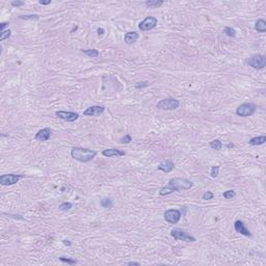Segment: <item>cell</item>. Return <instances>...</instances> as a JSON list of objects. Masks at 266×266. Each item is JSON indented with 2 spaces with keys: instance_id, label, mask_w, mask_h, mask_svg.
Wrapping results in <instances>:
<instances>
[{
  "instance_id": "3",
  "label": "cell",
  "mask_w": 266,
  "mask_h": 266,
  "mask_svg": "<svg viewBox=\"0 0 266 266\" xmlns=\"http://www.w3.org/2000/svg\"><path fill=\"white\" fill-rule=\"evenodd\" d=\"M257 110V105L254 103H243V104L239 105L236 109V114L242 118H247L251 116L256 112Z\"/></svg>"
},
{
  "instance_id": "25",
  "label": "cell",
  "mask_w": 266,
  "mask_h": 266,
  "mask_svg": "<svg viewBox=\"0 0 266 266\" xmlns=\"http://www.w3.org/2000/svg\"><path fill=\"white\" fill-rule=\"evenodd\" d=\"M72 207H73V205H72L71 203L64 202V203H62V204L59 205V207H58V208H59L60 211H69Z\"/></svg>"
},
{
  "instance_id": "12",
  "label": "cell",
  "mask_w": 266,
  "mask_h": 266,
  "mask_svg": "<svg viewBox=\"0 0 266 266\" xmlns=\"http://www.w3.org/2000/svg\"><path fill=\"white\" fill-rule=\"evenodd\" d=\"M234 229L237 233L241 234V235H244L246 237H252V233L249 232V230H247V228L245 227L244 222H241V220H236L234 222Z\"/></svg>"
},
{
  "instance_id": "11",
  "label": "cell",
  "mask_w": 266,
  "mask_h": 266,
  "mask_svg": "<svg viewBox=\"0 0 266 266\" xmlns=\"http://www.w3.org/2000/svg\"><path fill=\"white\" fill-rule=\"evenodd\" d=\"M105 111L104 106H100V105H94V106H89L83 111V116H98L102 114Z\"/></svg>"
},
{
  "instance_id": "19",
  "label": "cell",
  "mask_w": 266,
  "mask_h": 266,
  "mask_svg": "<svg viewBox=\"0 0 266 266\" xmlns=\"http://www.w3.org/2000/svg\"><path fill=\"white\" fill-rule=\"evenodd\" d=\"M145 4L150 8H157L163 4V1H161V0H148V1H146Z\"/></svg>"
},
{
  "instance_id": "30",
  "label": "cell",
  "mask_w": 266,
  "mask_h": 266,
  "mask_svg": "<svg viewBox=\"0 0 266 266\" xmlns=\"http://www.w3.org/2000/svg\"><path fill=\"white\" fill-rule=\"evenodd\" d=\"M120 141H121L122 144H129L130 141H132V137H131V135L126 134L125 136H123V137H122V138L120 139Z\"/></svg>"
},
{
  "instance_id": "27",
  "label": "cell",
  "mask_w": 266,
  "mask_h": 266,
  "mask_svg": "<svg viewBox=\"0 0 266 266\" xmlns=\"http://www.w3.org/2000/svg\"><path fill=\"white\" fill-rule=\"evenodd\" d=\"M11 35H12V31H11L10 29L1 31V33H0V41H4V40L8 39V38L11 37Z\"/></svg>"
},
{
  "instance_id": "35",
  "label": "cell",
  "mask_w": 266,
  "mask_h": 266,
  "mask_svg": "<svg viewBox=\"0 0 266 266\" xmlns=\"http://www.w3.org/2000/svg\"><path fill=\"white\" fill-rule=\"evenodd\" d=\"M126 265H141V263L139 262H134V261H131V262H127V263H125Z\"/></svg>"
},
{
  "instance_id": "10",
  "label": "cell",
  "mask_w": 266,
  "mask_h": 266,
  "mask_svg": "<svg viewBox=\"0 0 266 266\" xmlns=\"http://www.w3.org/2000/svg\"><path fill=\"white\" fill-rule=\"evenodd\" d=\"M56 118L60 119L62 121L66 122H75L76 120H78L79 118V114L77 112H73V111H64V110H59V111L55 112Z\"/></svg>"
},
{
  "instance_id": "28",
  "label": "cell",
  "mask_w": 266,
  "mask_h": 266,
  "mask_svg": "<svg viewBox=\"0 0 266 266\" xmlns=\"http://www.w3.org/2000/svg\"><path fill=\"white\" fill-rule=\"evenodd\" d=\"M219 174V166L218 165H214L211 168V172H210V176L212 178H216Z\"/></svg>"
},
{
  "instance_id": "7",
  "label": "cell",
  "mask_w": 266,
  "mask_h": 266,
  "mask_svg": "<svg viewBox=\"0 0 266 266\" xmlns=\"http://www.w3.org/2000/svg\"><path fill=\"white\" fill-rule=\"evenodd\" d=\"M181 211L178 210V209H168L164 212V219L173 225L179 222V220L181 219Z\"/></svg>"
},
{
  "instance_id": "8",
  "label": "cell",
  "mask_w": 266,
  "mask_h": 266,
  "mask_svg": "<svg viewBox=\"0 0 266 266\" xmlns=\"http://www.w3.org/2000/svg\"><path fill=\"white\" fill-rule=\"evenodd\" d=\"M158 23V20L157 18L152 17V16H149L147 17L144 21H141L138 25V28L141 29V31H149V30H152L153 28H155Z\"/></svg>"
},
{
  "instance_id": "39",
  "label": "cell",
  "mask_w": 266,
  "mask_h": 266,
  "mask_svg": "<svg viewBox=\"0 0 266 266\" xmlns=\"http://www.w3.org/2000/svg\"><path fill=\"white\" fill-rule=\"evenodd\" d=\"M227 147H228V148H234V145H233V144H229Z\"/></svg>"
},
{
  "instance_id": "29",
  "label": "cell",
  "mask_w": 266,
  "mask_h": 266,
  "mask_svg": "<svg viewBox=\"0 0 266 266\" xmlns=\"http://www.w3.org/2000/svg\"><path fill=\"white\" fill-rule=\"evenodd\" d=\"M19 19L22 20H38L39 16L38 15H26V16H19Z\"/></svg>"
},
{
  "instance_id": "17",
  "label": "cell",
  "mask_w": 266,
  "mask_h": 266,
  "mask_svg": "<svg viewBox=\"0 0 266 266\" xmlns=\"http://www.w3.org/2000/svg\"><path fill=\"white\" fill-rule=\"evenodd\" d=\"M265 141H266V136H265V135H260V136H256V137L251 138L249 141V144L251 146H260V145L265 144Z\"/></svg>"
},
{
  "instance_id": "14",
  "label": "cell",
  "mask_w": 266,
  "mask_h": 266,
  "mask_svg": "<svg viewBox=\"0 0 266 266\" xmlns=\"http://www.w3.org/2000/svg\"><path fill=\"white\" fill-rule=\"evenodd\" d=\"M175 168V164L171 159L163 160L162 162H160V164L157 166V170L162 171L163 173H171Z\"/></svg>"
},
{
  "instance_id": "18",
  "label": "cell",
  "mask_w": 266,
  "mask_h": 266,
  "mask_svg": "<svg viewBox=\"0 0 266 266\" xmlns=\"http://www.w3.org/2000/svg\"><path fill=\"white\" fill-rule=\"evenodd\" d=\"M255 30H257L258 32L264 33L266 31V22L263 19H259L258 21L255 24Z\"/></svg>"
},
{
  "instance_id": "33",
  "label": "cell",
  "mask_w": 266,
  "mask_h": 266,
  "mask_svg": "<svg viewBox=\"0 0 266 266\" xmlns=\"http://www.w3.org/2000/svg\"><path fill=\"white\" fill-rule=\"evenodd\" d=\"M22 5H24L23 1H13L12 2V6H14V8H18V6H22Z\"/></svg>"
},
{
  "instance_id": "32",
  "label": "cell",
  "mask_w": 266,
  "mask_h": 266,
  "mask_svg": "<svg viewBox=\"0 0 266 266\" xmlns=\"http://www.w3.org/2000/svg\"><path fill=\"white\" fill-rule=\"evenodd\" d=\"M149 85V83L147 82V81H145V82H137L136 84H135V87H136V89H141V87H146V86H148Z\"/></svg>"
},
{
  "instance_id": "5",
  "label": "cell",
  "mask_w": 266,
  "mask_h": 266,
  "mask_svg": "<svg viewBox=\"0 0 266 266\" xmlns=\"http://www.w3.org/2000/svg\"><path fill=\"white\" fill-rule=\"evenodd\" d=\"M171 235L176 240L185 241V242H195L197 241L195 237H193L192 235H190L186 231H183L181 229H173L171 231Z\"/></svg>"
},
{
  "instance_id": "21",
  "label": "cell",
  "mask_w": 266,
  "mask_h": 266,
  "mask_svg": "<svg viewBox=\"0 0 266 266\" xmlns=\"http://www.w3.org/2000/svg\"><path fill=\"white\" fill-rule=\"evenodd\" d=\"M209 146H210V148L213 149V150H222V143L219 141V139H214V141H210Z\"/></svg>"
},
{
  "instance_id": "6",
  "label": "cell",
  "mask_w": 266,
  "mask_h": 266,
  "mask_svg": "<svg viewBox=\"0 0 266 266\" xmlns=\"http://www.w3.org/2000/svg\"><path fill=\"white\" fill-rule=\"evenodd\" d=\"M247 64L254 69L261 70L266 66V57L264 55H261V54H257V55H254L249 58Z\"/></svg>"
},
{
  "instance_id": "9",
  "label": "cell",
  "mask_w": 266,
  "mask_h": 266,
  "mask_svg": "<svg viewBox=\"0 0 266 266\" xmlns=\"http://www.w3.org/2000/svg\"><path fill=\"white\" fill-rule=\"evenodd\" d=\"M23 177L22 175H15V174H6V175H2L0 177V183L3 186H10L14 184L18 183L21 178Z\"/></svg>"
},
{
  "instance_id": "20",
  "label": "cell",
  "mask_w": 266,
  "mask_h": 266,
  "mask_svg": "<svg viewBox=\"0 0 266 266\" xmlns=\"http://www.w3.org/2000/svg\"><path fill=\"white\" fill-rule=\"evenodd\" d=\"M82 52L84 54H86L89 57H98L99 56V51L97 49H84L82 50Z\"/></svg>"
},
{
  "instance_id": "37",
  "label": "cell",
  "mask_w": 266,
  "mask_h": 266,
  "mask_svg": "<svg viewBox=\"0 0 266 266\" xmlns=\"http://www.w3.org/2000/svg\"><path fill=\"white\" fill-rule=\"evenodd\" d=\"M97 32H98L99 35H102L103 33H104V29H103V28H98V29H97Z\"/></svg>"
},
{
  "instance_id": "2",
  "label": "cell",
  "mask_w": 266,
  "mask_h": 266,
  "mask_svg": "<svg viewBox=\"0 0 266 266\" xmlns=\"http://www.w3.org/2000/svg\"><path fill=\"white\" fill-rule=\"evenodd\" d=\"M97 155V151L91 150L87 148H81V147H74L71 150V156L77 161L80 162H89L92 161Z\"/></svg>"
},
{
  "instance_id": "26",
  "label": "cell",
  "mask_w": 266,
  "mask_h": 266,
  "mask_svg": "<svg viewBox=\"0 0 266 266\" xmlns=\"http://www.w3.org/2000/svg\"><path fill=\"white\" fill-rule=\"evenodd\" d=\"M236 195V192L234 190H227V191H225L224 193H222V197L225 198V199L226 200H230V199H233L234 197H235Z\"/></svg>"
},
{
  "instance_id": "23",
  "label": "cell",
  "mask_w": 266,
  "mask_h": 266,
  "mask_svg": "<svg viewBox=\"0 0 266 266\" xmlns=\"http://www.w3.org/2000/svg\"><path fill=\"white\" fill-rule=\"evenodd\" d=\"M224 32H225V35H228V37H230V38H234V37H236V31H235V29H233V28H232V27H225Z\"/></svg>"
},
{
  "instance_id": "13",
  "label": "cell",
  "mask_w": 266,
  "mask_h": 266,
  "mask_svg": "<svg viewBox=\"0 0 266 266\" xmlns=\"http://www.w3.org/2000/svg\"><path fill=\"white\" fill-rule=\"evenodd\" d=\"M51 133H52V131H51L50 128H43V129H41L37 132L35 139L38 141H47L50 138Z\"/></svg>"
},
{
  "instance_id": "15",
  "label": "cell",
  "mask_w": 266,
  "mask_h": 266,
  "mask_svg": "<svg viewBox=\"0 0 266 266\" xmlns=\"http://www.w3.org/2000/svg\"><path fill=\"white\" fill-rule=\"evenodd\" d=\"M126 153L122 150H119V149H106L102 152V155L105 157H120V156H124Z\"/></svg>"
},
{
  "instance_id": "22",
  "label": "cell",
  "mask_w": 266,
  "mask_h": 266,
  "mask_svg": "<svg viewBox=\"0 0 266 266\" xmlns=\"http://www.w3.org/2000/svg\"><path fill=\"white\" fill-rule=\"evenodd\" d=\"M101 205H102L103 208L110 209L112 207V205H113V203H112V201L110 199H108V198H104V199L101 200Z\"/></svg>"
},
{
  "instance_id": "38",
  "label": "cell",
  "mask_w": 266,
  "mask_h": 266,
  "mask_svg": "<svg viewBox=\"0 0 266 266\" xmlns=\"http://www.w3.org/2000/svg\"><path fill=\"white\" fill-rule=\"evenodd\" d=\"M62 243H64L65 245H68V246H70V245L72 244V242L69 240H62Z\"/></svg>"
},
{
  "instance_id": "1",
  "label": "cell",
  "mask_w": 266,
  "mask_h": 266,
  "mask_svg": "<svg viewBox=\"0 0 266 266\" xmlns=\"http://www.w3.org/2000/svg\"><path fill=\"white\" fill-rule=\"evenodd\" d=\"M193 186V183L186 178H172L168 181V185L162 187L159 190V195L164 197L173 193L174 191L188 190Z\"/></svg>"
},
{
  "instance_id": "16",
  "label": "cell",
  "mask_w": 266,
  "mask_h": 266,
  "mask_svg": "<svg viewBox=\"0 0 266 266\" xmlns=\"http://www.w3.org/2000/svg\"><path fill=\"white\" fill-rule=\"evenodd\" d=\"M139 38V35L136 32V31H130V32H127L124 37V41L127 45H132L134 43L137 42Z\"/></svg>"
},
{
  "instance_id": "4",
  "label": "cell",
  "mask_w": 266,
  "mask_h": 266,
  "mask_svg": "<svg viewBox=\"0 0 266 266\" xmlns=\"http://www.w3.org/2000/svg\"><path fill=\"white\" fill-rule=\"evenodd\" d=\"M180 106V101L175 98H165L157 103V108L161 110H175Z\"/></svg>"
},
{
  "instance_id": "24",
  "label": "cell",
  "mask_w": 266,
  "mask_h": 266,
  "mask_svg": "<svg viewBox=\"0 0 266 266\" xmlns=\"http://www.w3.org/2000/svg\"><path fill=\"white\" fill-rule=\"evenodd\" d=\"M58 259H59V261H62V262H64V263H67V264H69V265H74L77 263V260H74V259H71V258H67V257H64V256L59 257Z\"/></svg>"
},
{
  "instance_id": "34",
  "label": "cell",
  "mask_w": 266,
  "mask_h": 266,
  "mask_svg": "<svg viewBox=\"0 0 266 266\" xmlns=\"http://www.w3.org/2000/svg\"><path fill=\"white\" fill-rule=\"evenodd\" d=\"M8 25V22H2V23L0 24V29H1V31H4V28H5Z\"/></svg>"
},
{
  "instance_id": "31",
  "label": "cell",
  "mask_w": 266,
  "mask_h": 266,
  "mask_svg": "<svg viewBox=\"0 0 266 266\" xmlns=\"http://www.w3.org/2000/svg\"><path fill=\"white\" fill-rule=\"evenodd\" d=\"M213 197H214L213 192H211V191H206V192L203 195L202 199L205 200V201H208V200H212Z\"/></svg>"
},
{
  "instance_id": "36",
  "label": "cell",
  "mask_w": 266,
  "mask_h": 266,
  "mask_svg": "<svg viewBox=\"0 0 266 266\" xmlns=\"http://www.w3.org/2000/svg\"><path fill=\"white\" fill-rule=\"evenodd\" d=\"M39 3L42 4V5H48V4L51 3V0H48V1H42V0H41Z\"/></svg>"
}]
</instances>
